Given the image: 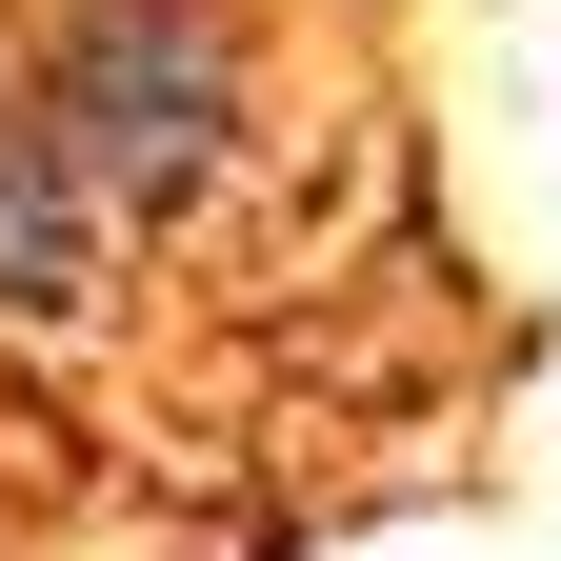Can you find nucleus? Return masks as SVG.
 Segmentation results:
<instances>
[{"instance_id": "2", "label": "nucleus", "mask_w": 561, "mask_h": 561, "mask_svg": "<svg viewBox=\"0 0 561 561\" xmlns=\"http://www.w3.org/2000/svg\"><path fill=\"white\" fill-rule=\"evenodd\" d=\"M121 280H140V261L101 241V201L41 161L21 101H0V381H21V362H81V341L121 321Z\"/></svg>"}, {"instance_id": "1", "label": "nucleus", "mask_w": 561, "mask_h": 561, "mask_svg": "<svg viewBox=\"0 0 561 561\" xmlns=\"http://www.w3.org/2000/svg\"><path fill=\"white\" fill-rule=\"evenodd\" d=\"M0 101L101 201L121 261H221L301 181V41H280V0H21L0 21Z\"/></svg>"}]
</instances>
